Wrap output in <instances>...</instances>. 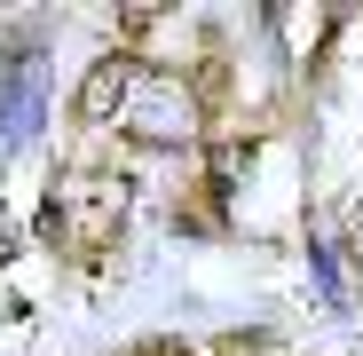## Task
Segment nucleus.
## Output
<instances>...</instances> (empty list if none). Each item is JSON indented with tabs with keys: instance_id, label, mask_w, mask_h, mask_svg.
<instances>
[{
	"instance_id": "obj_1",
	"label": "nucleus",
	"mask_w": 363,
	"mask_h": 356,
	"mask_svg": "<svg viewBox=\"0 0 363 356\" xmlns=\"http://www.w3.org/2000/svg\"><path fill=\"white\" fill-rule=\"evenodd\" d=\"M118 222H127V183H118V174H72V183L48 198V237L72 261H103Z\"/></svg>"
},
{
	"instance_id": "obj_2",
	"label": "nucleus",
	"mask_w": 363,
	"mask_h": 356,
	"mask_svg": "<svg viewBox=\"0 0 363 356\" xmlns=\"http://www.w3.org/2000/svg\"><path fill=\"white\" fill-rule=\"evenodd\" d=\"M135 87H143L135 55H103V64L79 80V95H72V119H79V127H103V119H118V111L135 103Z\"/></svg>"
}]
</instances>
